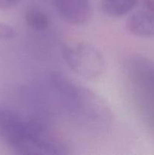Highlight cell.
I'll use <instances>...</instances> for the list:
<instances>
[{
	"label": "cell",
	"mask_w": 154,
	"mask_h": 155,
	"mask_svg": "<svg viewBox=\"0 0 154 155\" xmlns=\"http://www.w3.org/2000/svg\"><path fill=\"white\" fill-rule=\"evenodd\" d=\"M0 139L20 154H52L57 147L43 124L6 107H0Z\"/></svg>",
	"instance_id": "6da1fadb"
},
{
	"label": "cell",
	"mask_w": 154,
	"mask_h": 155,
	"mask_svg": "<svg viewBox=\"0 0 154 155\" xmlns=\"http://www.w3.org/2000/svg\"><path fill=\"white\" fill-rule=\"evenodd\" d=\"M126 27L133 35L154 37V12L146 8L135 12L128 18Z\"/></svg>",
	"instance_id": "8992f818"
},
{
	"label": "cell",
	"mask_w": 154,
	"mask_h": 155,
	"mask_svg": "<svg viewBox=\"0 0 154 155\" xmlns=\"http://www.w3.org/2000/svg\"><path fill=\"white\" fill-rule=\"evenodd\" d=\"M60 16L73 25L87 24L91 15L89 0H52Z\"/></svg>",
	"instance_id": "5b68a950"
},
{
	"label": "cell",
	"mask_w": 154,
	"mask_h": 155,
	"mask_svg": "<svg viewBox=\"0 0 154 155\" xmlns=\"http://www.w3.org/2000/svg\"><path fill=\"white\" fill-rule=\"evenodd\" d=\"M64 102L72 113L95 127H105L111 119L107 104L98 95L78 84Z\"/></svg>",
	"instance_id": "3957f363"
},
{
	"label": "cell",
	"mask_w": 154,
	"mask_h": 155,
	"mask_svg": "<svg viewBox=\"0 0 154 155\" xmlns=\"http://www.w3.org/2000/svg\"><path fill=\"white\" fill-rule=\"evenodd\" d=\"M127 71L137 92L154 98V61L143 55L131 57Z\"/></svg>",
	"instance_id": "277c9868"
},
{
	"label": "cell",
	"mask_w": 154,
	"mask_h": 155,
	"mask_svg": "<svg viewBox=\"0 0 154 155\" xmlns=\"http://www.w3.org/2000/svg\"><path fill=\"white\" fill-rule=\"evenodd\" d=\"M62 53L69 68L83 78L96 80L105 72V58L92 44L84 41H68L63 45Z\"/></svg>",
	"instance_id": "7a4b0ae2"
},
{
	"label": "cell",
	"mask_w": 154,
	"mask_h": 155,
	"mask_svg": "<svg viewBox=\"0 0 154 155\" xmlns=\"http://www.w3.org/2000/svg\"><path fill=\"white\" fill-rule=\"evenodd\" d=\"M21 0H0V10H5L17 5Z\"/></svg>",
	"instance_id": "30bf717a"
},
{
	"label": "cell",
	"mask_w": 154,
	"mask_h": 155,
	"mask_svg": "<svg viewBox=\"0 0 154 155\" xmlns=\"http://www.w3.org/2000/svg\"><path fill=\"white\" fill-rule=\"evenodd\" d=\"M17 36V32L12 26L0 22V41L10 40Z\"/></svg>",
	"instance_id": "9c48e42d"
},
{
	"label": "cell",
	"mask_w": 154,
	"mask_h": 155,
	"mask_svg": "<svg viewBox=\"0 0 154 155\" xmlns=\"http://www.w3.org/2000/svg\"><path fill=\"white\" fill-rule=\"evenodd\" d=\"M137 0H101V9L107 15L119 18L126 15L135 8Z\"/></svg>",
	"instance_id": "52a82bcc"
},
{
	"label": "cell",
	"mask_w": 154,
	"mask_h": 155,
	"mask_svg": "<svg viewBox=\"0 0 154 155\" xmlns=\"http://www.w3.org/2000/svg\"><path fill=\"white\" fill-rule=\"evenodd\" d=\"M143 5L146 8L154 12V0H144L143 1Z\"/></svg>",
	"instance_id": "8fae6325"
},
{
	"label": "cell",
	"mask_w": 154,
	"mask_h": 155,
	"mask_svg": "<svg viewBox=\"0 0 154 155\" xmlns=\"http://www.w3.org/2000/svg\"><path fill=\"white\" fill-rule=\"evenodd\" d=\"M25 21L28 27L36 31L45 30L51 25L48 14L39 7H30L26 11Z\"/></svg>",
	"instance_id": "ba28073f"
}]
</instances>
